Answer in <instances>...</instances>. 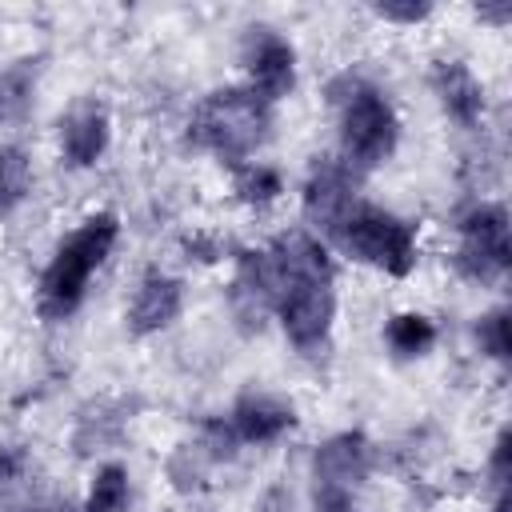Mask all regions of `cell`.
I'll use <instances>...</instances> for the list:
<instances>
[{
    "instance_id": "cell-10",
    "label": "cell",
    "mask_w": 512,
    "mask_h": 512,
    "mask_svg": "<svg viewBox=\"0 0 512 512\" xmlns=\"http://www.w3.org/2000/svg\"><path fill=\"white\" fill-rule=\"evenodd\" d=\"M360 204L356 196V172L344 164V160H316L304 176V188H300V208H304V220L324 232L332 240V232L344 224V216Z\"/></svg>"
},
{
    "instance_id": "cell-6",
    "label": "cell",
    "mask_w": 512,
    "mask_h": 512,
    "mask_svg": "<svg viewBox=\"0 0 512 512\" xmlns=\"http://www.w3.org/2000/svg\"><path fill=\"white\" fill-rule=\"evenodd\" d=\"M372 472V440L364 432H336L312 452V512H348Z\"/></svg>"
},
{
    "instance_id": "cell-11",
    "label": "cell",
    "mask_w": 512,
    "mask_h": 512,
    "mask_svg": "<svg viewBox=\"0 0 512 512\" xmlns=\"http://www.w3.org/2000/svg\"><path fill=\"white\" fill-rule=\"evenodd\" d=\"M184 312V280L160 268H148L128 300L124 324L132 336H156L164 328H172Z\"/></svg>"
},
{
    "instance_id": "cell-21",
    "label": "cell",
    "mask_w": 512,
    "mask_h": 512,
    "mask_svg": "<svg viewBox=\"0 0 512 512\" xmlns=\"http://www.w3.org/2000/svg\"><path fill=\"white\" fill-rule=\"evenodd\" d=\"M372 12L380 16V20H388V24H420V20H428L432 16V4L428 0H380V4H372Z\"/></svg>"
},
{
    "instance_id": "cell-4",
    "label": "cell",
    "mask_w": 512,
    "mask_h": 512,
    "mask_svg": "<svg viewBox=\"0 0 512 512\" xmlns=\"http://www.w3.org/2000/svg\"><path fill=\"white\" fill-rule=\"evenodd\" d=\"M332 100H336L344 164L352 172L380 168L396 152V140H400V120H396V108L388 104V96L368 80L344 76V92Z\"/></svg>"
},
{
    "instance_id": "cell-18",
    "label": "cell",
    "mask_w": 512,
    "mask_h": 512,
    "mask_svg": "<svg viewBox=\"0 0 512 512\" xmlns=\"http://www.w3.org/2000/svg\"><path fill=\"white\" fill-rule=\"evenodd\" d=\"M32 192V160L20 144H0V216L16 212Z\"/></svg>"
},
{
    "instance_id": "cell-23",
    "label": "cell",
    "mask_w": 512,
    "mask_h": 512,
    "mask_svg": "<svg viewBox=\"0 0 512 512\" xmlns=\"http://www.w3.org/2000/svg\"><path fill=\"white\" fill-rule=\"evenodd\" d=\"M20 468H24V456H20L16 448H8V444H0V484H8V480H16V476H20Z\"/></svg>"
},
{
    "instance_id": "cell-2",
    "label": "cell",
    "mask_w": 512,
    "mask_h": 512,
    "mask_svg": "<svg viewBox=\"0 0 512 512\" xmlns=\"http://www.w3.org/2000/svg\"><path fill=\"white\" fill-rule=\"evenodd\" d=\"M120 240V216L116 212H92L84 216L52 252V260L40 272L36 284V312L44 320H68L88 292L92 272L112 256Z\"/></svg>"
},
{
    "instance_id": "cell-9",
    "label": "cell",
    "mask_w": 512,
    "mask_h": 512,
    "mask_svg": "<svg viewBox=\"0 0 512 512\" xmlns=\"http://www.w3.org/2000/svg\"><path fill=\"white\" fill-rule=\"evenodd\" d=\"M280 272L268 248H244L236 256V272L228 284V308L244 332H260L268 316H276Z\"/></svg>"
},
{
    "instance_id": "cell-17",
    "label": "cell",
    "mask_w": 512,
    "mask_h": 512,
    "mask_svg": "<svg viewBox=\"0 0 512 512\" xmlns=\"http://www.w3.org/2000/svg\"><path fill=\"white\" fill-rule=\"evenodd\" d=\"M384 340L400 360H416L436 344V324L424 312H396L384 324Z\"/></svg>"
},
{
    "instance_id": "cell-5",
    "label": "cell",
    "mask_w": 512,
    "mask_h": 512,
    "mask_svg": "<svg viewBox=\"0 0 512 512\" xmlns=\"http://www.w3.org/2000/svg\"><path fill=\"white\" fill-rule=\"evenodd\" d=\"M332 244L384 276H408L420 260V228L380 204H356L344 224L332 232Z\"/></svg>"
},
{
    "instance_id": "cell-22",
    "label": "cell",
    "mask_w": 512,
    "mask_h": 512,
    "mask_svg": "<svg viewBox=\"0 0 512 512\" xmlns=\"http://www.w3.org/2000/svg\"><path fill=\"white\" fill-rule=\"evenodd\" d=\"M508 456H512V436H508V428H500V436L492 444V460H488V472H492L496 492L508 488Z\"/></svg>"
},
{
    "instance_id": "cell-8",
    "label": "cell",
    "mask_w": 512,
    "mask_h": 512,
    "mask_svg": "<svg viewBox=\"0 0 512 512\" xmlns=\"http://www.w3.org/2000/svg\"><path fill=\"white\" fill-rule=\"evenodd\" d=\"M240 64H244V76L264 104H276L284 100L292 88H296V48L268 24H252L244 44H240Z\"/></svg>"
},
{
    "instance_id": "cell-13",
    "label": "cell",
    "mask_w": 512,
    "mask_h": 512,
    "mask_svg": "<svg viewBox=\"0 0 512 512\" xmlns=\"http://www.w3.org/2000/svg\"><path fill=\"white\" fill-rule=\"evenodd\" d=\"M428 84H432V96H436L440 112L452 124L476 128L484 120V84L476 80V72L464 60H432Z\"/></svg>"
},
{
    "instance_id": "cell-7",
    "label": "cell",
    "mask_w": 512,
    "mask_h": 512,
    "mask_svg": "<svg viewBox=\"0 0 512 512\" xmlns=\"http://www.w3.org/2000/svg\"><path fill=\"white\" fill-rule=\"evenodd\" d=\"M456 272L468 284L480 288H496L508 276L512 264V244H508V212L504 204H476L460 216L456 224Z\"/></svg>"
},
{
    "instance_id": "cell-20",
    "label": "cell",
    "mask_w": 512,
    "mask_h": 512,
    "mask_svg": "<svg viewBox=\"0 0 512 512\" xmlns=\"http://www.w3.org/2000/svg\"><path fill=\"white\" fill-rule=\"evenodd\" d=\"M476 344H480L484 356H492V360H500V364L512 356V332H508V308H504V304L480 316V324H476Z\"/></svg>"
},
{
    "instance_id": "cell-25",
    "label": "cell",
    "mask_w": 512,
    "mask_h": 512,
    "mask_svg": "<svg viewBox=\"0 0 512 512\" xmlns=\"http://www.w3.org/2000/svg\"><path fill=\"white\" fill-rule=\"evenodd\" d=\"M348 512H364V508H348Z\"/></svg>"
},
{
    "instance_id": "cell-14",
    "label": "cell",
    "mask_w": 512,
    "mask_h": 512,
    "mask_svg": "<svg viewBox=\"0 0 512 512\" xmlns=\"http://www.w3.org/2000/svg\"><path fill=\"white\" fill-rule=\"evenodd\" d=\"M224 420L240 444H276L284 432L296 428V408L268 392H244Z\"/></svg>"
},
{
    "instance_id": "cell-24",
    "label": "cell",
    "mask_w": 512,
    "mask_h": 512,
    "mask_svg": "<svg viewBox=\"0 0 512 512\" xmlns=\"http://www.w3.org/2000/svg\"><path fill=\"white\" fill-rule=\"evenodd\" d=\"M476 16L488 20V24H504V20L512 16V8H508V4H500V8H476Z\"/></svg>"
},
{
    "instance_id": "cell-1",
    "label": "cell",
    "mask_w": 512,
    "mask_h": 512,
    "mask_svg": "<svg viewBox=\"0 0 512 512\" xmlns=\"http://www.w3.org/2000/svg\"><path fill=\"white\" fill-rule=\"evenodd\" d=\"M276 272H280V300L276 320L288 344L304 356L320 352L332 336L336 320V268L320 236L312 232H284L268 244Z\"/></svg>"
},
{
    "instance_id": "cell-16",
    "label": "cell",
    "mask_w": 512,
    "mask_h": 512,
    "mask_svg": "<svg viewBox=\"0 0 512 512\" xmlns=\"http://www.w3.org/2000/svg\"><path fill=\"white\" fill-rule=\"evenodd\" d=\"M232 192L248 208H268L284 196V176H280V168H272L264 160H248V164L232 168Z\"/></svg>"
},
{
    "instance_id": "cell-12",
    "label": "cell",
    "mask_w": 512,
    "mask_h": 512,
    "mask_svg": "<svg viewBox=\"0 0 512 512\" xmlns=\"http://www.w3.org/2000/svg\"><path fill=\"white\" fill-rule=\"evenodd\" d=\"M112 140V116L96 96H80L60 116V156L68 168H92Z\"/></svg>"
},
{
    "instance_id": "cell-15",
    "label": "cell",
    "mask_w": 512,
    "mask_h": 512,
    "mask_svg": "<svg viewBox=\"0 0 512 512\" xmlns=\"http://www.w3.org/2000/svg\"><path fill=\"white\" fill-rule=\"evenodd\" d=\"M36 60H12L0 68V128H16L32 116Z\"/></svg>"
},
{
    "instance_id": "cell-19",
    "label": "cell",
    "mask_w": 512,
    "mask_h": 512,
    "mask_svg": "<svg viewBox=\"0 0 512 512\" xmlns=\"http://www.w3.org/2000/svg\"><path fill=\"white\" fill-rule=\"evenodd\" d=\"M132 500V484H128V468L124 464H104L96 468L88 496H84V512H124Z\"/></svg>"
},
{
    "instance_id": "cell-3",
    "label": "cell",
    "mask_w": 512,
    "mask_h": 512,
    "mask_svg": "<svg viewBox=\"0 0 512 512\" xmlns=\"http://www.w3.org/2000/svg\"><path fill=\"white\" fill-rule=\"evenodd\" d=\"M268 136H272V104H264L244 84L208 92L192 108V120H188V140L212 152L228 168L248 164L264 148Z\"/></svg>"
}]
</instances>
